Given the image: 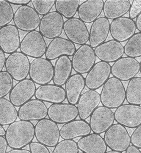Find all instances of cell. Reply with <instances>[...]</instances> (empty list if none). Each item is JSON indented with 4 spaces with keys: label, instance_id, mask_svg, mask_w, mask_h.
Segmentation results:
<instances>
[{
    "label": "cell",
    "instance_id": "6da1fadb",
    "mask_svg": "<svg viewBox=\"0 0 141 153\" xmlns=\"http://www.w3.org/2000/svg\"><path fill=\"white\" fill-rule=\"evenodd\" d=\"M5 138L10 148H23L35 138V126L30 121H15L8 126Z\"/></svg>",
    "mask_w": 141,
    "mask_h": 153
},
{
    "label": "cell",
    "instance_id": "7a4b0ae2",
    "mask_svg": "<svg viewBox=\"0 0 141 153\" xmlns=\"http://www.w3.org/2000/svg\"><path fill=\"white\" fill-rule=\"evenodd\" d=\"M100 96L102 104L109 109H117L126 100V90L121 81L111 77L103 85Z\"/></svg>",
    "mask_w": 141,
    "mask_h": 153
},
{
    "label": "cell",
    "instance_id": "3957f363",
    "mask_svg": "<svg viewBox=\"0 0 141 153\" xmlns=\"http://www.w3.org/2000/svg\"><path fill=\"white\" fill-rule=\"evenodd\" d=\"M35 136L38 143L47 147H55L59 140V129L57 123L45 118L35 126Z\"/></svg>",
    "mask_w": 141,
    "mask_h": 153
},
{
    "label": "cell",
    "instance_id": "277c9868",
    "mask_svg": "<svg viewBox=\"0 0 141 153\" xmlns=\"http://www.w3.org/2000/svg\"><path fill=\"white\" fill-rule=\"evenodd\" d=\"M104 140L109 148L115 151H126L131 144L130 136L125 127L117 124L111 126L105 132Z\"/></svg>",
    "mask_w": 141,
    "mask_h": 153
},
{
    "label": "cell",
    "instance_id": "5b68a950",
    "mask_svg": "<svg viewBox=\"0 0 141 153\" xmlns=\"http://www.w3.org/2000/svg\"><path fill=\"white\" fill-rule=\"evenodd\" d=\"M30 62L28 56L21 52H15L7 58L5 68L7 72L17 81L27 78L29 74Z\"/></svg>",
    "mask_w": 141,
    "mask_h": 153
},
{
    "label": "cell",
    "instance_id": "8992f818",
    "mask_svg": "<svg viewBox=\"0 0 141 153\" xmlns=\"http://www.w3.org/2000/svg\"><path fill=\"white\" fill-rule=\"evenodd\" d=\"M46 43L39 31L28 32L21 42V52L26 56L38 58H42L46 51Z\"/></svg>",
    "mask_w": 141,
    "mask_h": 153
},
{
    "label": "cell",
    "instance_id": "52a82bcc",
    "mask_svg": "<svg viewBox=\"0 0 141 153\" xmlns=\"http://www.w3.org/2000/svg\"><path fill=\"white\" fill-rule=\"evenodd\" d=\"M30 79L39 85L48 84L53 79L54 67L51 61L43 58L34 59L30 64Z\"/></svg>",
    "mask_w": 141,
    "mask_h": 153
},
{
    "label": "cell",
    "instance_id": "ba28073f",
    "mask_svg": "<svg viewBox=\"0 0 141 153\" xmlns=\"http://www.w3.org/2000/svg\"><path fill=\"white\" fill-rule=\"evenodd\" d=\"M14 24L18 29L24 32L35 31L40 25V18L35 10L28 5L19 7L14 13Z\"/></svg>",
    "mask_w": 141,
    "mask_h": 153
},
{
    "label": "cell",
    "instance_id": "9c48e42d",
    "mask_svg": "<svg viewBox=\"0 0 141 153\" xmlns=\"http://www.w3.org/2000/svg\"><path fill=\"white\" fill-rule=\"evenodd\" d=\"M141 69V63L131 57L121 58L111 67V74L120 81H127L134 78Z\"/></svg>",
    "mask_w": 141,
    "mask_h": 153
},
{
    "label": "cell",
    "instance_id": "30bf717a",
    "mask_svg": "<svg viewBox=\"0 0 141 153\" xmlns=\"http://www.w3.org/2000/svg\"><path fill=\"white\" fill-rule=\"evenodd\" d=\"M72 56V68L77 74L82 75L87 73L96 62L94 49L88 44L81 45Z\"/></svg>",
    "mask_w": 141,
    "mask_h": 153
},
{
    "label": "cell",
    "instance_id": "8fae6325",
    "mask_svg": "<svg viewBox=\"0 0 141 153\" xmlns=\"http://www.w3.org/2000/svg\"><path fill=\"white\" fill-rule=\"evenodd\" d=\"M63 25V17L57 11H52L40 19L39 32L46 38L54 39L62 35Z\"/></svg>",
    "mask_w": 141,
    "mask_h": 153
},
{
    "label": "cell",
    "instance_id": "7c38bea8",
    "mask_svg": "<svg viewBox=\"0 0 141 153\" xmlns=\"http://www.w3.org/2000/svg\"><path fill=\"white\" fill-rule=\"evenodd\" d=\"M117 123L129 128H136L141 125V107L131 104L122 105L114 112Z\"/></svg>",
    "mask_w": 141,
    "mask_h": 153
},
{
    "label": "cell",
    "instance_id": "4fadbf2b",
    "mask_svg": "<svg viewBox=\"0 0 141 153\" xmlns=\"http://www.w3.org/2000/svg\"><path fill=\"white\" fill-rule=\"evenodd\" d=\"M63 30L70 41L82 45L89 41V33L84 22L77 18L69 19L64 22Z\"/></svg>",
    "mask_w": 141,
    "mask_h": 153
},
{
    "label": "cell",
    "instance_id": "5bb4252c",
    "mask_svg": "<svg viewBox=\"0 0 141 153\" xmlns=\"http://www.w3.org/2000/svg\"><path fill=\"white\" fill-rule=\"evenodd\" d=\"M114 121L113 112L104 106H99L91 115L89 125L93 133L100 134L106 132Z\"/></svg>",
    "mask_w": 141,
    "mask_h": 153
},
{
    "label": "cell",
    "instance_id": "9a60e30c",
    "mask_svg": "<svg viewBox=\"0 0 141 153\" xmlns=\"http://www.w3.org/2000/svg\"><path fill=\"white\" fill-rule=\"evenodd\" d=\"M36 86L30 79L18 82L9 93L10 101L15 107H21L35 96Z\"/></svg>",
    "mask_w": 141,
    "mask_h": 153
},
{
    "label": "cell",
    "instance_id": "2e32d148",
    "mask_svg": "<svg viewBox=\"0 0 141 153\" xmlns=\"http://www.w3.org/2000/svg\"><path fill=\"white\" fill-rule=\"evenodd\" d=\"M111 66L105 62H98L88 72L85 79V86L91 90L99 89L103 86L111 75Z\"/></svg>",
    "mask_w": 141,
    "mask_h": 153
},
{
    "label": "cell",
    "instance_id": "e0dca14e",
    "mask_svg": "<svg viewBox=\"0 0 141 153\" xmlns=\"http://www.w3.org/2000/svg\"><path fill=\"white\" fill-rule=\"evenodd\" d=\"M136 27L135 21L130 18L122 17L113 20L110 24V32L113 40L124 42L135 34Z\"/></svg>",
    "mask_w": 141,
    "mask_h": 153
},
{
    "label": "cell",
    "instance_id": "ac0fdd59",
    "mask_svg": "<svg viewBox=\"0 0 141 153\" xmlns=\"http://www.w3.org/2000/svg\"><path fill=\"white\" fill-rule=\"evenodd\" d=\"M48 108L45 103L37 99H31L21 106L18 117L23 121H40L48 116Z\"/></svg>",
    "mask_w": 141,
    "mask_h": 153
},
{
    "label": "cell",
    "instance_id": "d6986e66",
    "mask_svg": "<svg viewBox=\"0 0 141 153\" xmlns=\"http://www.w3.org/2000/svg\"><path fill=\"white\" fill-rule=\"evenodd\" d=\"M48 116L57 124H65L76 119L78 110L75 105L69 103L52 104L48 108Z\"/></svg>",
    "mask_w": 141,
    "mask_h": 153
},
{
    "label": "cell",
    "instance_id": "ffe728a7",
    "mask_svg": "<svg viewBox=\"0 0 141 153\" xmlns=\"http://www.w3.org/2000/svg\"><path fill=\"white\" fill-rule=\"evenodd\" d=\"M94 51L97 58L108 63L115 62L124 54L123 45L114 40L105 42L95 48Z\"/></svg>",
    "mask_w": 141,
    "mask_h": 153
},
{
    "label": "cell",
    "instance_id": "44dd1931",
    "mask_svg": "<svg viewBox=\"0 0 141 153\" xmlns=\"http://www.w3.org/2000/svg\"><path fill=\"white\" fill-rule=\"evenodd\" d=\"M21 40L18 29L14 25L9 24L0 28V49L6 54L17 52Z\"/></svg>",
    "mask_w": 141,
    "mask_h": 153
},
{
    "label": "cell",
    "instance_id": "7402d4cb",
    "mask_svg": "<svg viewBox=\"0 0 141 153\" xmlns=\"http://www.w3.org/2000/svg\"><path fill=\"white\" fill-rule=\"evenodd\" d=\"M76 50L75 45L67 39L57 37L52 39L46 48L45 56L52 61L62 56H72Z\"/></svg>",
    "mask_w": 141,
    "mask_h": 153
},
{
    "label": "cell",
    "instance_id": "603a6c76",
    "mask_svg": "<svg viewBox=\"0 0 141 153\" xmlns=\"http://www.w3.org/2000/svg\"><path fill=\"white\" fill-rule=\"evenodd\" d=\"M100 102V94L95 90H89L82 94L78 100L77 108L80 119L85 120L90 117Z\"/></svg>",
    "mask_w": 141,
    "mask_h": 153
},
{
    "label": "cell",
    "instance_id": "cb8c5ba5",
    "mask_svg": "<svg viewBox=\"0 0 141 153\" xmlns=\"http://www.w3.org/2000/svg\"><path fill=\"white\" fill-rule=\"evenodd\" d=\"M35 96L36 99L52 104L62 103L66 99L65 89L62 86L54 84L40 86L36 89Z\"/></svg>",
    "mask_w": 141,
    "mask_h": 153
},
{
    "label": "cell",
    "instance_id": "d4e9b609",
    "mask_svg": "<svg viewBox=\"0 0 141 153\" xmlns=\"http://www.w3.org/2000/svg\"><path fill=\"white\" fill-rule=\"evenodd\" d=\"M110 32V22L108 19L101 17L92 23L89 33L90 46L93 49L105 42Z\"/></svg>",
    "mask_w": 141,
    "mask_h": 153
},
{
    "label": "cell",
    "instance_id": "484cf974",
    "mask_svg": "<svg viewBox=\"0 0 141 153\" xmlns=\"http://www.w3.org/2000/svg\"><path fill=\"white\" fill-rule=\"evenodd\" d=\"M89 124L85 120H74L65 124L59 130L60 137L64 140H73L91 133Z\"/></svg>",
    "mask_w": 141,
    "mask_h": 153
},
{
    "label": "cell",
    "instance_id": "4316f807",
    "mask_svg": "<svg viewBox=\"0 0 141 153\" xmlns=\"http://www.w3.org/2000/svg\"><path fill=\"white\" fill-rule=\"evenodd\" d=\"M103 0H87L78 7V16L84 23H91L96 20L103 11Z\"/></svg>",
    "mask_w": 141,
    "mask_h": 153
},
{
    "label": "cell",
    "instance_id": "83f0119b",
    "mask_svg": "<svg viewBox=\"0 0 141 153\" xmlns=\"http://www.w3.org/2000/svg\"><path fill=\"white\" fill-rule=\"evenodd\" d=\"M77 144L78 149L84 153H105L107 150L104 139L97 134L82 137Z\"/></svg>",
    "mask_w": 141,
    "mask_h": 153
},
{
    "label": "cell",
    "instance_id": "f1b7e54d",
    "mask_svg": "<svg viewBox=\"0 0 141 153\" xmlns=\"http://www.w3.org/2000/svg\"><path fill=\"white\" fill-rule=\"evenodd\" d=\"M85 87L84 76L79 74L71 75L65 84L66 98L70 104H77Z\"/></svg>",
    "mask_w": 141,
    "mask_h": 153
},
{
    "label": "cell",
    "instance_id": "f546056e",
    "mask_svg": "<svg viewBox=\"0 0 141 153\" xmlns=\"http://www.w3.org/2000/svg\"><path fill=\"white\" fill-rule=\"evenodd\" d=\"M71 60L67 56L59 57L54 66V84L62 86L65 85L72 73Z\"/></svg>",
    "mask_w": 141,
    "mask_h": 153
},
{
    "label": "cell",
    "instance_id": "4dcf8cb0",
    "mask_svg": "<svg viewBox=\"0 0 141 153\" xmlns=\"http://www.w3.org/2000/svg\"><path fill=\"white\" fill-rule=\"evenodd\" d=\"M130 6L128 0H106L103 5V13L106 18L114 20L126 15Z\"/></svg>",
    "mask_w": 141,
    "mask_h": 153
},
{
    "label": "cell",
    "instance_id": "1f68e13d",
    "mask_svg": "<svg viewBox=\"0 0 141 153\" xmlns=\"http://www.w3.org/2000/svg\"><path fill=\"white\" fill-rule=\"evenodd\" d=\"M18 118V111L10 100L0 98V125H9Z\"/></svg>",
    "mask_w": 141,
    "mask_h": 153
},
{
    "label": "cell",
    "instance_id": "d6a6232c",
    "mask_svg": "<svg viewBox=\"0 0 141 153\" xmlns=\"http://www.w3.org/2000/svg\"><path fill=\"white\" fill-rule=\"evenodd\" d=\"M126 99L129 104H141V78L136 77L129 80L126 90Z\"/></svg>",
    "mask_w": 141,
    "mask_h": 153
},
{
    "label": "cell",
    "instance_id": "836d02e7",
    "mask_svg": "<svg viewBox=\"0 0 141 153\" xmlns=\"http://www.w3.org/2000/svg\"><path fill=\"white\" fill-rule=\"evenodd\" d=\"M57 12L66 19L73 18L80 5L79 0H57L55 2Z\"/></svg>",
    "mask_w": 141,
    "mask_h": 153
},
{
    "label": "cell",
    "instance_id": "e575fe53",
    "mask_svg": "<svg viewBox=\"0 0 141 153\" xmlns=\"http://www.w3.org/2000/svg\"><path fill=\"white\" fill-rule=\"evenodd\" d=\"M141 33H135L128 40L124 47L126 56L131 58H138L141 56Z\"/></svg>",
    "mask_w": 141,
    "mask_h": 153
},
{
    "label": "cell",
    "instance_id": "d590c367",
    "mask_svg": "<svg viewBox=\"0 0 141 153\" xmlns=\"http://www.w3.org/2000/svg\"><path fill=\"white\" fill-rule=\"evenodd\" d=\"M14 12L8 1L0 0V28L5 26L12 21Z\"/></svg>",
    "mask_w": 141,
    "mask_h": 153
},
{
    "label": "cell",
    "instance_id": "8d00e7d4",
    "mask_svg": "<svg viewBox=\"0 0 141 153\" xmlns=\"http://www.w3.org/2000/svg\"><path fill=\"white\" fill-rule=\"evenodd\" d=\"M14 86L12 77L6 71L0 72V98H4L11 92Z\"/></svg>",
    "mask_w": 141,
    "mask_h": 153
},
{
    "label": "cell",
    "instance_id": "74e56055",
    "mask_svg": "<svg viewBox=\"0 0 141 153\" xmlns=\"http://www.w3.org/2000/svg\"><path fill=\"white\" fill-rule=\"evenodd\" d=\"M76 142L73 140H63L55 146L52 153H78Z\"/></svg>",
    "mask_w": 141,
    "mask_h": 153
},
{
    "label": "cell",
    "instance_id": "f35d334b",
    "mask_svg": "<svg viewBox=\"0 0 141 153\" xmlns=\"http://www.w3.org/2000/svg\"><path fill=\"white\" fill-rule=\"evenodd\" d=\"M55 2V0H32L31 2L37 13L43 16L50 12Z\"/></svg>",
    "mask_w": 141,
    "mask_h": 153
},
{
    "label": "cell",
    "instance_id": "ab89813d",
    "mask_svg": "<svg viewBox=\"0 0 141 153\" xmlns=\"http://www.w3.org/2000/svg\"><path fill=\"white\" fill-rule=\"evenodd\" d=\"M141 0H134L133 1L132 5H131L129 9V18L133 20L141 14Z\"/></svg>",
    "mask_w": 141,
    "mask_h": 153
},
{
    "label": "cell",
    "instance_id": "60d3db41",
    "mask_svg": "<svg viewBox=\"0 0 141 153\" xmlns=\"http://www.w3.org/2000/svg\"><path fill=\"white\" fill-rule=\"evenodd\" d=\"M131 143L137 148H141V125L137 127L130 137Z\"/></svg>",
    "mask_w": 141,
    "mask_h": 153
},
{
    "label": "cell",
    "instance_id": "b9f144b4",
    "mask_svg": "<svg viewBox=\"0 0 141 153\" xmlns=\"http://www.w3.org/2000/svg\"><path fill=\"white\" fill-rule=\"evenodd\" d=\"M29 151L31 153H51L46 146L36 142H32L29 144Z\"/></svg>",
    "mask_w": 141,
    "mask_h": 153
},
{
    "label": "cell",
    "instance_id": "7bdbcfd3",
    "mask_svg": "<svg viewBox=\"0 0 141 153\" xmlns=\"http://www.w3.org/2000/svg\"><path fill=\"white\" fill-rule=\"evenodd\" d=\"M8 145L4 136H0V153H7Z\"/></svg>",
    "mask_w": 141,
    "mask_h": 153
},
{
    "label": "cell",
    "instance_id": "ee69618b",
    "mask_svg": "<svg viewBox=\"0 0 141 153\" xmlns=\"http://www.w3.org/2000/svg\"><path fill=\"white\" fill-rule=\"evenodd\" d=\"M8 2L11 4L16 5H28L31 0H9Z\"/></svg>",
    "mask_w": 141,
    "mask_h": 153
},
{
    "label": "cell",
    "instance_id": "f6af8a7d",
    "mask_svg": "<svg viewBox=\"0 0 141 153\" xmlns=\"http://www.w3.org/2000/svg\"><path fill=\"white\" fill-rule=\"evenodd\" d=\"M6 56L3 51L0 49V72L3 71L4 68L5 67Z\"/></svg>",
    "mask_w": 141,
    "mask_h": 153
},
{
    "label": "cell",
    "instance_id": "bcb514c9",
    "mask_svg": "<svg viewBox=\"0 0 141 153\" xmlns=\"http://www.w3.org/2000/svg\"><path fill=\"white\" fill-rule=\"evenodd\" d=\"M126 153H141L139 149L134 147V146H130L126 150Z\"/></svg>",
    "mask_w": 141,
    "mask_h": 153
},
{
    "label": "cell",
    "instance_id": "7dc6e473",
    "mask_svg": "<svg viewBox=\"0 0 141 153\" xmlns=\"http://www.w3.org/2000/svg\"><path fill=\"white\" fill-rule=\"evenodd\" d=\"M7 153H31L29 150L25 149H12L8 152Z\"/></svg>",
    "mask_w": 141,
    "mask_h": 153
},
{
    "label": "cell",
    "instance_id": "c3c4849f",
    "mask_svg": "<svg viewBox=\"0 0 141 153\" xmlns=\"http://www.w3.org/2000/svg\"><path fill=\"white\" fill-rule=\"evenodd\" d=\"M136 29L140 32L141 31V14H140L138 17H137L136 22H135Z\"/></svg>",
    "mask_w": 141,
    "mask_h": 153
},
{
    "label": "cell",
    "instance_id": "681fc988",
    "mask_svg": "<svg viewBox=\"0 0 141 153\" xmlns=\"http://www.w3.org/2000/svg\"><path fill=\"white\" fill-rule=\"evenodd\" d=\"M6 133V130L1 125H0V136H4Z\"/></svg>",
    "mask_w": 141,
    "mask_h": 153
},
{
    "label": "cell",
    "instance_id": "f907efd6",
    "mask_svg": "<svg viewBox=\"0 0 141 153\" xmlns=\"http://www.w3.org/2000/svg\"><path fill=\"white\" fill-rule=\"evenodd\" d=\"M122 153V152H120L115 151H110L106 152V153Z\"/></svg>",
    "mask_w": 141,
    "mask_h": 153
},
{
    "label": "cell",
    "instance_id": "816d5d0a",
    "mask_svg": "<svg viewBox=\"0 0 141 153\" xmlns=\"http://www.w3.org/2000/svg\"><path fill=\"white\" fill-rule=\"evenodd\" d=\"M83 153V152H82V153Z\"/></svg>",
    "mask_w": 141,
    "mask_h": 153
}]
</instances>
